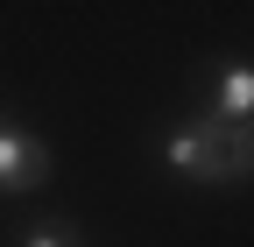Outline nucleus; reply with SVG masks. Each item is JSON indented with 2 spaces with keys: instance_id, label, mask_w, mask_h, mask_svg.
Instances as JSON below:
<instances>
[{
  "instance_id": "1",
  "label": "nucleus",
  "mask_w": 254,
  "mask_h": 247,
  "mask_svg": "<svg viewBox=\"0 0 254 247\" xmlns=\"http://www.w3.org/2000/svg\"><path fill=\"white\" fill-rule=\"evenodd\" d=\"M163 163L184 177V184H233L240 177V134H226L219 120L190 113L163 134Z\"/></svg>"
},
{
  "instance_id": "2",
  "label": "nucleus",
  "mask_w": 254,
  "mask_h": 247,
  "mask_svg": "<svg viewBox=\"0 0 254 247\" xmlns=\"http://www.w3.org/2000/svg\"><path fill=\"white\" fill-rule=\"evenodd\" d=\"M205 120H219L226 134H247L254 127V57H226V64H212L205 78Z\"/></svg>"
},
{
  "instance_id": "3",
  "label": "nucleus",
  "mask_w": 254,
  "mask_h": 247,
  "mask_svg": "<svg viewBox=\"0 0 254 247\" xmlns=\"http://www.w3.org/2000/svg\"><path fill=\"white\" fill-rule=\"evenodd\" d=\"M43 177H50L43 134H28L21 120H0V191H7V198H28V191H43Z\"/></svg>"
},
{
  "instance_id": "4",
  "label": "nucleus",
  "mask_w": 254,
  "mask_h": 247,
  "mask_svg": "<svg viewBox=\"0 0 254 247\" xmlns=\"http://www.w3.org/2000/svg\"><path fill=\"white\" fill-rule=\"evenodd\" d=\"M21 247H85V240H78V226H57V219H50V226H28Z\"/></svg>"
},
{
  "instance_id": "5",
  "label": "nucleus",
  "mask_w": 254,
  "mask_h": 247,
  "mask_svg": "<svg viewBox=\"0 0 254 247\" xmlns=\"http://www.w3.org/2000/svg\"><path fill=\"white\" fill-rule=\"evenodd\" d=\"M240 170H254V127L240 134Z\"/></svg>"
}]
</instances>
